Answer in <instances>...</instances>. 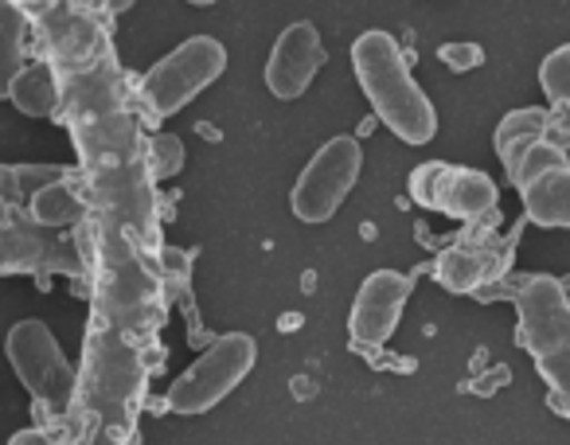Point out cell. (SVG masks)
<instances>
[{
    "label": "cell",
    "mask_w": 570,
    "mask_h": 445,
    "mask_svg": "<svg viewBox=\"0 0 570 445\" xmlns=\"http://www.w3.org/2000/svg\"><path fill=\"white\" fill-rule=\"evenodd\" d=\"M254 364H258V344H254V336H246V333L215 336V340L207 344V352H199L196 364L184 367L173 379V387L165 390V411L207 414L254 372Z\"/></svg>",
    "instance_id": "obj_5"
},
{
    "label": "cell",
    "mask_w": 570,
    "mask_h": 445,
    "mask_svg": "<svg viewBox=\"0 0 570 445\" xmlns=\"http://www.w3.org/2000/svg\"><path fill=\"white\" fill-rule=\"evenodd\" d=\"M227 71V48L215 36H191L180 48L149 67L141 79V102L153 118H173L188 102H196L219 75Z\"/></svg>",
    "instance_id": "obj_6"
},
{
    "label": "cell",
    "mask_w": 570,
    "mask_h": 445,
    "mask_svg": "<svg viewBox=\"0 0 570 445\" xmlns=\"http://www.w3.org/2000/svg\"><path fill=\"white\" fill-rule=\"evenodd\" d=\"M36 20L20 0H0V98H9L17 75L28 67Z\"/></svg>",
    "instance_id": "obj_16"
},
{
    "label": "cell",
    "mask_w": 570,
    "mask_h": 445,
    "mask_svg": "<svg viewBox=\"0 0 570 445\" xmlns=\"http://www.w3.org/2000/svg\"><path fill=\"white\" fill-rule=\"evenodd\" d=\"M9 445H56V437L48 434V429H17V434L9 437Z\"/></svg>",
    "instance_id": "obj_23"
},
{
    "label": "cell",
    "mask_w": 570,
    "mask_h": 445,
    "mask_svg": "<svg viewBox=\"0 0 570 445\" xmlns=\"http://www.w3.org/2000/svg\"><path fill=\"white\" fill-rule=\"evenodd\" d=\"M9 102L17 106L24 118H56L59 102H63V87H59V75L48 59H36L24 71L17 75L9 90Z\"/></svg>",
    "instance_id": "obj_18"
},
{
    "label": "cell",
    "mask_w": 570,
    "mask_h": 445,
    "mask_svg": "<svg viewBox=\"0 0 570 445\" xmlns=\"http://www.w3.org/2000/svg\"><path fill=\"white\" fill-rule=\"evenodd\" d=\"M539 87H543V95L551 98L559 141L570 149V43L554 48L551 56L539 63Z\"/></svg>",
    "instance_id": "obj_20"
},
{
    "label": "cell",
    "mask_w": 570,
    "mask_h": 445,
    "mask_svg": "<svg viewBox=\"0 0 570 445\" xmlns=\"http://www.w3.org/2000/svg\"><path fill=\"white\" fill-rule=\"evenodd\" d=\"M515 191L535 227H570V160L535 168L515 184Z\"/></svg>",
    "instance_id": "obj_15"
},
{
    "label": "cell",
    "mask_w": 570,
    "mask_h": 445,
    "mask_svg": "<svg viewBox=\"0 0 570 445\" xmlns=\"http://www.w3.org/2000/svg\"><path fill=\"white\" fill-rule=\"evenodd\" d=\"M20 4H48V0H20Z\"/></svg>",
    "instance_id": "obj_26"
},
{
    "label": "cell",
    "mask_w": 570,
    "mask_h": 445,
    "mask_svg": "<svg viewBox=\"0 0 570 445\" xmlns=\"http://www.w3.org/2000/svg\"><path fill=\"white\" fill-rule=\"evenodd\" d=\"M4 356L36 403L48 406L51 414H71L79 375L59 348V336L43 320H17L4 336Z\"/></svg>",
    "instance_id": "obj_7"
},
{
    "label": "cell",
    "mask_w": 570,
    "mask_h": 445,
    "mask_svg": "<svg viewBox=\"0 0 570 445\" xmlns=\"http://www.w3.org/2000/svg\"><path fill=\"white\" fill-rule=\"evenodd\" d=\"M438 59H442L453 75H465V71H473V67L484 63V51L476 48V43L458 40V43H442V48H438Z\"/></svg>",
    "instance_id": "obj_22"
},
{
    "label": "cell",
    "mask_w": 570,
    "mask_h": 445,
    "mask_svg": "<svg viewBox=\"0 0 570 445\" xmlns=\"http://www.w3.org/2000/svg\"><path fill=\"white\" fill-rule=\"evenodd\" d=\"M90 211H95V207H90L82 184L75 180V172L63 176V180H51L48 188L36 191L32 204H28V215H32L36 222H43V227H51V231L79 227V222H87Z\"/></svg>",
    "instance_id": "obj_17"
},
{
    "label": "cell",
    "mask_w": 570,
    "mask_h": 445,
    "mask_svg": "<svg viewBox=\"0 0 570 445\" xmlns=\"http://www.w3.org/2000/svg\"><path fill=\"white\" fill-rule=\"evenodd\" d=\"M492 145H497L500 165L508 168L512 188L523 180V176L535 172V168L570 160V149L559 141V129H554L551 106H523V110L504 113Z\"/></svg>",
    "instance_id": "obj_11"
},
{
    "label": "cell",
    "mask_w": 570,
    "mask_h": 445,
    "mask_svg": "<svg viewBox=\"0 0 570 445\" xmlns=\"http://www.w3.org/2000/svg\"><path fill=\"white\" fill-rule=\"evenodd\" d=\"M191 9H212V4H219V0H188Z\"/></svg>",
    "instance_id": "obj_25"
},
{
    "label": "cell",
    "mask_w": 570,
    "mask_h": 445,
    "mask_svg": "<svg viewBox=\"0 0 570 445\" xmlns=\"http://www.w3.org/2000/svg\"><path fill=\"white\" fill-rule=\"evenodd\" d=\"M515 305V344L547 387V406L570 422V294L551 274H531L508 289Z\"/></svg>",
    "instance_id": "obj_3"
},
{
    "label": "cell",
    "mask_w": 570,
    "mask_h": 445,
    "mask_svg": "<svg viewBox=\"0 0 570 445\" xmlns=\"http://www.w3.org/2000/svg\"><path fill=\"white\" fill-rule=\"evenodd\" d=\"M411 199L426 211L450 215L461 222H481L484 215L497 211V184L481 168L450 165V160H426L406 176Z\"/></svg>",
    "instance_id": "obj_9"
},
{
    "label": "cell",
    "mask_w": 570,
    "mask_h": 445,
    "mask_svg": "<svg viewBox=\"0 0 570 445\" xmlns=\"http://www.w3.org/2000/svg\"><path fill=\"white\" fill-rule=\"evenodd\" d=\"M145 247L121 231L98 227V320L134 336L160 317V281L141 258Z\"/></svg>",
    "instance_id": "obj_4"
},
{
    "label": "cell",
    "mask_w": 570,
    "mask_h": 445,
    "mask_svg": "<svg viewBox=\"0 0 570 445\" xmlns=\"http://www.w3.org/2000/svg\"><path fill=\"white\" fill-rule=\"evenodd\" d=\"M87 270L79 243L51 231L28 211H0V274H79Z\"/></svg>",
    "instance_id": "obj_10"
},
{
    "label": "cell",
    "mask_w": 570,
    "mask_h": 445,
    "mask_svg": "<svg viewBox=\"0 0 570 445\" xmlns=\"http://www.w3.org/2000/svg\"><path fill=\"white\" fill-rule=\"evenodd\" d=\"M414 294V281L399 270H375L356 289V301L348 313V336L360 352H380L395 336L399 317Z\"/></svg>",
    "instance_id": "obj_12"
},
{
    "label": "cell",
    "mask_w": 570,
    "mask_h": 445,
    "mask_svg": "<svg viewBox=\"0 0 570 445\" xmlns=\"http://www.w3.org/2000/svg\"><path fill=\"white\" fill-rule=\"evenodd\" d=\"M360 172H364V149L352 134H341L325 141L313 160L302 168L294 191H289V207L302 222H328L341 204L352 196Z\"/></svg>",
    "instance_id": "obj_8"
},
{
    "label": "cell",
    "mask_w": 570,
    "mask_h": 445,
    "mask_svg": "<svg viewBox=\"0 0 570 445\" xmlns=\"http://www.w3.org/2000/svg\"><path fill=\"white\" fill-rule=\"evenodd\" d=\"M149 165L157 180H173L184 168V141L176 134H153L149 137Z\"/></svg>",
    "instance_id": "obj_21"
},
{
    "label": "cell",
    "mask_w": 570,
    "mask_h": 445,
    "mask_svg": "<svg viewBox=\"0 0 570 445\" xmlns=\"http://www.w3.org/2000/svg\"><path fill=\"white\" fill-rule=\"evenodd\" d=\"M352 71L372 102L375 118L406 145H430L438 134V113L426 90L414 82L399 40L383 28H367L352 43Z\"/></svg>",
    "instance_id": "obj_2"
},
{
    "label": "cell",
    "mask_w": 570,
    "mask_h": 445,
    "mask_svg": "<svg viewBox=\"0 0 570 445\" xmlns=\"http://www.w3.org/2000/svg\"><path fill=\"white\" fill-rule=\"evenodd\" d=\"M98 4H102L106 12H110V17H121V12H129L137 4V0H98Z\"/></svg>",
    "instance_id": "obj_24"
},
{
    "label": "cell",
    "mask_w": 570,
    "mask_h": 445,
    "mask_svg": "<svg viewBox=\"0 0 570 445\" xmlns=\"http://www.w3.org/2000/svg\"><path fill=\"white\" fill-rule=\"evenodd\" d=\"M508 263H512L508 243L481 235V239L458 243V247H450L438 258V281L445 289H453V294H473V289L492 286V281L504 278Z\"/></svg>",
    "instance_id": "obj_14"
},
{
    "label": "cell",
    "mask_w": 570,
    "mask_h": 445,
    "mask_svg": "<svg viewBox=\"0 0 570 445\" xmlns=\"http://www.w3.org/2000/svg\"><path fill=\"white\" fill-rule=\"evenodd\" d=\"M106 17L110 12L98 0H48L36 17V43L63 87L59 118L79 152V180L98 227L149 247L157 235V176Z\"/></svg>",
    "instance_id": "obj_1"
},
{
    "label": "cell",
    "mask_w": 570,
    "mask_h": 445,
    "mask_svg": "<svg viewBox=\"0 0 570 445\" xmlns=\"http://www.w3.org/2000/svg\"><path fill=\"white\" fill-rule=\"evenodd\" d=\"M328 63V51L321 43L317 24L297 20L274 40L266 59V90L282 102H297L305 90L313 87V79L321 75V67Z\"/></svg>",
    "instance_id": "obj_13"
},
{
    "label": "cell",
    "mask_w": 570,
    "mask_h": 445,
    "mask_svg": "<svg viewBox=\"0 0 570 445\" xmlns=\"http://www.w3.org/2000/svg\"><path fill=\"white\" fill-rule=\"evenodd\" d=\"M63 176H71L67 165H0V211H28L36 191Z\"/></svg>",
    "instance_id": "obj_19"
}]
</instances>
